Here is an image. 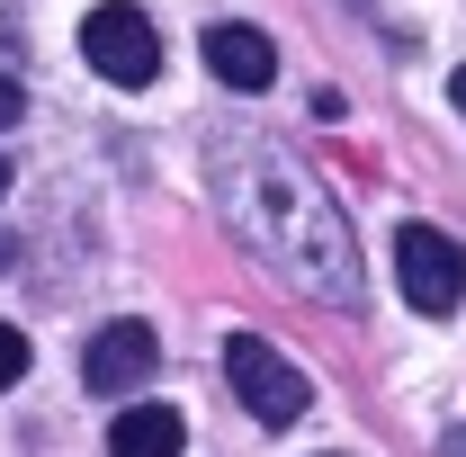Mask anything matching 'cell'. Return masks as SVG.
Wrapping results in <instances>:
<instances>
[{
  "label": "cell",
  "mask_w": 466,
  "mask_h": 457,
  "mask_svg": "<svg viewBox=\"0 0 466 457\" xmlns=\"http://www.w3.org/2000/svg\"><path fill=\"white\" fill-rule=\"evenodd\" d=\"M188 449V421L171 403H126L108 421V457H179Z\"/></svg>",
  "instance_id": "obj_7"
},
{
  "label": "cell",
  "mask_w": 466,
  "mask_h": 457,
  "mask_svg": "<svg viewBox=\"0 0 466 457\" xmlns=\"http://www.w3.org/2000/svg\"><path fill=\"white\" fill-rule=\"evenodd\" d=\"M207 72L225 81V90H269L279 81V46L260 36V27H207Z\"/></svg>",
  "instance_id": "obj_6"
},
{
  "label": "cell",
  "mask_w": 466,
  "mask_h": 457,
  "mask_svg": "<svg viewBox=\"0 0 466 457\" xmlns=\"http://www.w3.org/2000/svg\"><path fill=\"white\" fill-rule=\"evenodd\" d=\"M449 99H458V117H466V63H458V72H449Z\"/></svg>",
  "instance_id": "obj_10"
},
{
  "label": "cell",
  "mask_w": 466,
  "mask_h": 457,
  "mask_svg": "<svg viewBox=\"0 0 466 457\" xmlns=\"http://www.w3.org/2000/svg\"><path fill=\"white\" fill-rule=\"evenodd\" d=\"M395 279H404V305L412 314H458L466 296V260L440 225H404L395 233Z\"/></svg>",
  "instance_id": "obj_4"
},
{
  "label": "cell",
  "mask_w": 466,
  "mask_h": 457,
  "mask_svg": "<svg viewBox=\"0 0 466 457\" xmlns=\"http://www.w3.org/2000/svg\"><path fill=\"white\" fill-rule=\"evenodd\" d=\"M225 386L242 395V412H251V421H269V431L305 421V403H314L305 368H296L288 350H269L260 332H233V341H225Z\"/></svg>",
  "instance_id": "obj_2"
},
{
  "label": "cell",
  "mask_w": 466,
  "mask_h": 457,
  "mask_svg": "<svg viewBox=\"0 0 466 457\" xmlns=\"http://www.w3.org/2000/svg\"><path fill=\"white\" fill-rule=\"evenodd\" d=\"M18 117H27V90H18V81H9V72H0V135H9V126H18Z\"/></svg>",
  "instance_id": "obj_9"
},
{
  "label": "cell",
  "mask_w": 466,
  "mask_h": 457,
  "mask_svg": "<svg viewBox=\"0 0 466 457\" xmlns=\"http://www.w3.org/2000/svg\"><path fill=\"white\" fill-rule=\"evenodd\" d=\"M18 377H27V332H18V323H0V395H9Z\"/></svg>",
  "instance_id": "obj_8"
},
{
  "label": "cell",
  "mask_w": 466,
  "mask_h": 457,
  "mask_svg": "<svg viewBox=\"0 0 466 457\" xmlns=\"http://www.w3.org/2000/svg\"><path fill=\"white\" fill-rule=\"evenodd\" d=\"M81 55H90V72H99V81L144 90V81L162 72V27H153L135 0H108V9H90V18H81Z\"/></svg>",
  "instance_id": "obj_3"
},
{
  "label": "cell",
  "mask_w": 466,
  "mask_h": 457,
  "mask_svg": "<svg viewBox=\"0 0 466 457\" xmlns=\"http://www.w3.org/2000/svg\"><path fill=\"white\" fill-rule=\"evenodd\" d=\"M153 368H162V341L144 323H108V332H90V350H81V386L90 395H135Z\"/></svg>",
  "instance_id": "obj_5"
},
{
  "label": "cell",
  "mask_w": 466,
  "mask_h": 457,
  "mask_svg": "<svg viewBox=\"0 0 466 457\" xmlns=\"http://www.w3.org/2000/svg\"><path fill=\"white\" fill-rule=\"evenodd\" d=\"M207 179H216V207L233 216V233L279 269L288 287L323 296V305H359L368 296V260H359V233L332 207V188L296 162L288 144H260V135H233L207 153Z\"/></svg>",
  "instance_id": "obj_1"
},
{
  "label": "cell",
  "mask_w": 466,
  "mask_h": 457,
  "mask_svg": "<svg viewBox=\"0 0 466 457\" xmlns=\"http://www.w3.org/2000/svg\"><path fill=\"white\" fill-rule=\"evenodd\" d=\"M0 198H9V153H0Z\"/></svg>",
  "instance_id": "obj_11"
}]
</instances>
